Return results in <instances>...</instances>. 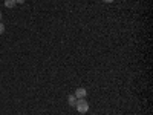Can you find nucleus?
Listing matches in <instances>:
<instances>
[{"instance_id": "obj_1", "label": "nucleus", "mask_w": 153, "mask_h": 115, "mask_svg": "<svg viewBox=\"0 0 153 115\" xmlns=\"http://www.w3.org/2000/svg\"><path fill=\"white\" fill-rule=\"evenodd\" d=\"M75 109L78 111L80 114H87V112H89V103L86 101V98H80V100H76Z\"/></svg>"}, {"instance_id": "obj_2", "label": "nucleus", "mask_w": 153, "mask_h": 115, "mask_svg": "<svg viewBox=\"0 0 153 115\" xmlns=\"http://www.w3.org/2000/svg\"><path fill=\"white\" fill-rule=\"evenodd\" d=\"M74 95L76 97V100H80V98H86V97H87V91H86L84 87H78V89L75 91V94H74Z\"/></svg>"}, {"instance_id": "obj_3", "label": "nucleus", "mask_w": 153, "mask_h": 115, "mask_svg": "<svg viewBox=\"0 0 153 115\" xmlns=\"http://www.w3.org/2000/svg\"><path fill=\"white\" fill-rule=\"evenodd\" d=\"M68 103H69V106H71V108H75V105H76V97H75L74 94L68 97Z\"/></svg>"}, {"instance_id": "obj_4", "label": "nucleus", "mask_w": 153, "mask_h": 115, "mask_svg": "<svg viewBox=\"0 0 153 115\" xmlns=\"http://www.w3.org/2000/svg\"><path fill=\"white\" fill-rule=\"evenodd\" d=\"M17 3H16V0H5V6L6 8H9V9H12Z\"/></svg>"}, {"instance_id": "obj_5", "label": "nucleus", "mask_w": 153, "mask_h": 115, "mask_svg": "<svg viewBox=\"0 0 153 115\" xmlns=\"http://www.w3.org/2000/svg\"><path fill=\"white\" fill-rule=\"evenodd\" d=\"M3 32H5V25H3L2 22H0V35H2Z\"/></svg>"}, {"instance_id": "obj_6", "label": "nucleus", "mask_w": 153, "mask_h": 115, "mask_svg": "<svg viewBox=\"0 0 153 115\" xmlns=\"http://www.w3.org/2000/svg\"><path fill=\"white\" fill-rule=\"evenodd\" d=\"M101 2H103V3H112L113 0H101Z\"/></svg>"}, {"instance_id": "obj_7", "label": "nucleus", "mask_w": 153, "mask_h": 115, "mask_svg": "<svg viewBox=\"0 0 153 115\" xmlns=\"http://www.w3.org/2000/svg\"><path fill=\"white\" fill-rule=\"evenodd\" d=\"M25 2H26V0H16V3H20V5L25 3Z\"/></svg>"}, {"instance_id": "obj_8", "label": "nucleus", "mask_w": 153, "mask_h": 115, "mask_svg": "<svg viewBox=\"0 0 153 115\" xmlns=\"http://www.w3.org/2000/svg\"><path fill=\"white\" fill-rule=\"evenodd\" d=\"M2 17H3V16H2V12H0V22H2Z\"/></svg>"}, {"instance_id": "obj_9", "label": "nucleus", "mask_w": 153, "mask_h": 115, "mask_svg": "<svg viewBox=\"0 0 153 115\" xmlns=\"http://www.w3.org/2000/svg\"><path fill=\"white\" fill-rule=\"evenodd\" d=\"M123 2H126V0H123Z\"/></svg>"}]
</instances>
